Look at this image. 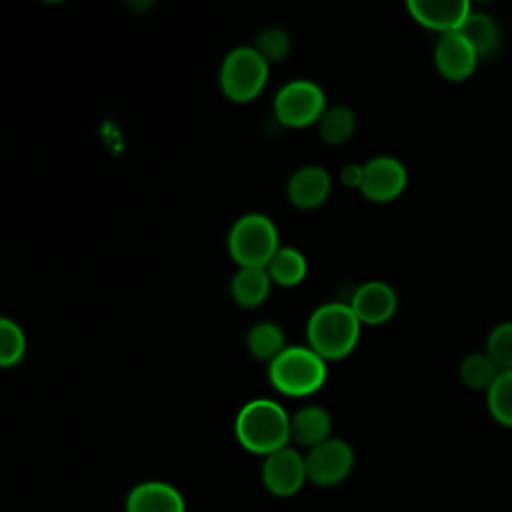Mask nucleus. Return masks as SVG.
I'll return each mask as SVG.
<instances>
[{
	"mask_svg": "<svg viewBox=\"0 0 512 512\" xmlns=\"http://www.w3.org/2000/svg\"><path fill=\"white\" fill-rule=\"evenodd\" d=\"M332 192V178L322 166H302L298 168L286 186V196L290 204L298 210L320 208Z\"/></svg>",
	"mask_w": 512,
	"mask_h": 512,
	"instance_id": "12",
	"label": "nucleus"
},
{
	"mask_svg": "<svg viewBox=\"0 0 512 512\" xmlns=\"http://www.w3.org/2000/svg\"><path fill=\"white\" fill-rule=\"evenodd\" d=\"M362 178H364V164H346L340 170V182L348 188H358L360 190Z\"/></svg>",
	"mask_w": 512,
	"mask_h": 512,
	"instance_id": "26",
	"label": "nucleus"
},
{
	"mask_svg": "<svg viewBox=\"0 0 512 512\" xmlns=\"http://www.w3.org/2000/svg\"><path fill=\"white\" fill-rule=\"evenodd\" d=\"M306 480V456H302L296 448L284 446L264 458L262 484L270 494L290 498L304 488Z\"/></svg>",
	"mask_w": 512,
	"mask_h": 512,
	"instance_id": "8",
	"label": "nucleus"
},
{
	"mask_svg": "<svg viewBox=\"0 0 512 512\" xmlns=\"http://www.w3.org/2000/svg\"><path fill=\"white\" fill-rule=\"evenodd\" d=\"M246 346L248 352L262 362H272L274 358H278L284 348H286V338L284 332L278 324L274 322H258L254 324L248 334H246Z\"/></svg>",
	"mask_w": 512,
	"mask_h": 512,
	"instance_id": "18",
	"label": "nucleus"
},
{
	"mask_svg": "<svg viewBox=\"0 0 512 512\" xmlns=\"http://www.w3.org/2000/svg\"><path fill=\"white\" fill-rule=\"evenodd\" d=\"M476 60V50L460 32H448L440 36L434 50V64L444 78L454 82L466 80L474 72Z\"/></svg>",
	"mask_w": 512,
	"mask_h": 512,
	"instance_id": "13",
	"label": "nucleus"
},
{
	"mask_svg": "<svg viewBox=\"0 0 512 512\" xmlns=\"http://www.w3.org/2000/svg\"><path fill=\"white\" fill-rule=\"evenodd\" d=\"M356 130V116L348 106H328L324 116L318 122L320 138L328 146H342L346 144Z\"/></svg>",
	"mask_w": 512,
	"mask_h": 512,
	"instance_id": "19",
	"label": "nucleus"
},
{
	"mask_svg": "<svg viewBox=\"0 0 512 512\" xmlns=\"http://www.w3.org/2000/svg\"><path fill=\"white\" fill-rule=\"evenodd\" d=\"M270 64L256 52L254 46L232 48L220 66V90L236 102L246 104L258 98L268 82Z\"/></svg>",
	"mask_w": 512,
	"mask_h": 512,
	"instance_id": "5",
	"label": "nucleus"
},
{
	"mask_svg": "<svg viewBox=\"0 0 512 512\" xmlns=\"http://www.w3.org/2000/svg\"><path fill=\"white\" fill-rule=\"evenodd\" d=\"M350 308L362 324L380 326L392 320L398 310V296L394 288L380 280L360 284L350 296Z\"/></svg>",
	"mask_w": 512,
	"mask_h": 512,
	"instance_id": "10",
	"label": "nucleus"
},
{
	"mask_svg": "<svg viewBox=\"0 0 512 512\" xmlns=\"http://www.w3.org/2000/svg\"><path fill=\"white\" fill-rule=\"evenodd\" d=\"M278 250L280 234L266 214H244L228 232V254L240 268H266Z\"/></svg>",
	"mask_w": 512,
	"mask_h": 512,
	"instance_id": "4",
	"label": "nucleus"
},
{
	"mask_svg": "<svg viewBox=\"0 0 512 512\" xmlns=\"http://www.w3.org/2000/svg\"><path fill=\"white\" fill-rule=\"evenodd\" d=\"M488 410L504 426H512V370H502L488 388Z\"/></svg>",
	"mask_w": 512,
	"mask_h": 512,
	"instance_id": "22",
	"label": "nucleus"
},
{
	"mask_svg": "<svg viewBox=\"0 0 512 512\" xmlns=\"http://www.w3.org/2000/svg\"><path fill=\"white\" fill-rule=\"evenodd\" d=\"M272 284L266 268H240L230 282V294L238 306L258 308L268 300Z\"/></svg>",
	"mask_w": 512,
	"mask_h": 512,
	"instance_id": "16",
	"label": "nucleus"
},
{
	"mask_svg": "<svg viewBox=\"0 0 512 512\" xmlns=\"http://www.w3.org/2000/svg\"><path fill=\"white\" fill-rule=\"evenodd\" d=\"M326 106L324 90L304 78L284 84L274 96V116L286 128H308L318 124Z\"/></svg>",
	"mask_w": 512,
	"mask_h": 512,
	"instance_id": "6",
	"label": "nucleus"
},
{
	"mask_svg": "<svg viewBox=\"0 0 512 512\" xmlns=\"http://www.w3.org/2000/svg\"><path fill=\"white\" fill-rule=\"evenodd\" d=\"M360 330L362 322L348 302H326L308 318V346L326 362L342 360L354 352Z\"/></svg>",
	"mask_w": 512,
	"mask_h": 512,
	"instance_id": "2",
	"label": "nucleus"
},
{
	"mask_svg": "<svg viewBox=\"0 0 512 512\" xmlns=\"http://www.w3.org/2000/svg\"><path fill=\"white\" fill-rule=\"evenodd\" d=\"M486 354L500 370H512V322H502L490 332Z\"/></svg>",
	"mask_w": 512,
	"mask_h": 512,
	"instance_id": "25",
	"label": "nucleus"
},
{
	"mask_svg": "<svg viewBox=\"0 0 512 512\" xmlns=\"http://www.w3.org/2000/svg\"><path fill=\"white\" fill-rule=\"evenodd\" d=\"M26 352V336L18 322L10 318L0 320V366L10 368L22 360Z\"/></svg>",
	"mask_w": 512,
	"mask_h": 512,
	"instance_id": "23",
	"label": "nucleus"
},
{
	"mask_svg": "<svg viewBox=\"0 0 512 512\" xmlns=\"http://www.w3.org/2000/svg\"><path fill=\"white\" fill-rule=\"evenodd\" d=\"M500 372L502 370L496 366V362L482 352L468 354L460 364L462 382L476 390H488L496 382Z\"/></svg>",
	"mask_w": 512,
	"mask_h": 512,
	"instance_id": "21",
	"label": "nucleus"
},
{
	"mask_svg": "<svg viewBox=\"0 0 512 512\" xmlns=\"http://www.w3.org/2000/svg\"><path fill=\"white\" fill-rule=\"evenodd\" d=\"M406 8L418 24L442 34L458 32L472 12L466 0H410Z\"/></svg>",
	"mask_w": 512,
	"mask_h": 512,
	"instance_id": "11",
	"label": "nucleus"
},
{
	"mask_svg": "<svg viewBox=\"0 0 512 512\" xmlns=\"http://www.w3.org/2000/svg\"><path fill=\"white\" fill-rule=\"evenodd\" d=\"M328 378L326 360L310 346H286L268 364L270 384L284 396L304 398L318 392Z\"/></svg>",
	"mask_w": 512,
	"mask_h": 512,
	"instance_id": "3",
	"label": "nucleus"
},
{
	"mask_svg": "<svg viewBox=\"0 0 512 512\" xmlns=\"http://www.w3.org/2000/svg\"><path fill=\"white\" fill-rule=\"evenodd\" d=\"M332 418L322 406H304L290 416V440L308 450L330 438Z\"/></svg>",
	"mask_w": 512,
	"mask_h": 512,
	"instance_id": "15",
	"label": "nucleus"
},
{
	"mask_svg": "<svg viewBox=\"0 0 512 512\" xmlns=\"http://www.w3.org/2000/svg\"><path fill=\"white\" fill-rule=\"evenodd\" d=\"M270 278L274 284L292 288L298 286L308 272V262L306 256L292 246H280V250L274 254L270 264L266 266Z\"/></svg>",
	"mask_w": 512,
	"mask_h": 512,
	"instance_id": "17",
	"label": "nucleus"
},
{
	"mask_svg": "<svg viewBox=\"0 0 512 512\" xmlns=\"http://www.w3.org/2000/svg\"><path fill=\"white\" fill-rule=\"evenodd\" d=\"M476 50L478 56H488L498 48L500 34L496 28V22L482 12H470L462 28L458 30Z\"/></svg>",
	"mask_w": 512,
	"mask_h": 512,
	"instance_id": "20",
	"label": "nucleus"
},
{
	"mask_svg": "<svg viewBox=\"0 0 512 512\" xmlns=\"http://www.w3.org/2000/svg\"><path fill=\"white\" fill-rule=\"evenodd\" d=\"M354 468V450L346 440L328 438L306 454L308 480L316 486L330 488L344 482Z\"/></svg>",
	"mask_w": 512,
	"mask_h": 512,
	"instance_id": "7",
	"label": "nucleus"
},
{
	"mask_svg": "<svg viewBox=\"0 0 512 512\" xmlns=\"http://www.w3.org/2000/svg\"><path fill=\"white\" fill-rule=\"evenodd\" d=\"M234 434L240 446L258 456L288 446L290 442V416L270 398H254L246 402L234 422Z\"/></svg>",
	"mask_w": 512,
	"mask_h": 512,
	"instance_id": "1",
	"label": "nucleus"
},
{
	"mask_svg": "<svg viewBox=\"0 0 512 512\" xmlns=\"http://www.w3.org/2000/svg\"><path fill=\"white\" fill-rule=\"evenodd\" d=\"M408 182L404 164L394 156H376L364 164V178L360 192L370 202H392L396 200Z\"/></svg>",
	"mask_w": 512,
	"mask_h": 512,
	"instance_id": "9",
	"label": "nucleus"
},
{
	"mask_svg": "<svg viewBox=\"0 0 512 512\" xmlns=\"http://www.w3.org/2000/svg\"><path fill=\"white\" fill-rule=\"evenodd\" d=\"M256 52L268 62V64H278L282 62L292 48V40L290 34L284 28L278 26H270L264 28L258 36H256V44H254Z\"/></svg>",
	"mask_w": 512,
	"mask_h": 512,
	"instance_id": "24",
	"label": "nucleus"
},
{
	"mask_svg": "<svg viewBox=\"0 0 512 512\" xmlns=\"http://www.w3.org/2000/svg\"><path fill=\"white\" fill-rule=\"evenodd\" d=\"M126 512H186V504L176 486L150 480L128 492Z\"/></svg>",
	"mask_w": 512,
	"mask_h": 512,
	"instance_id": "14",
	"label": "nucleus"
}]
</instances>
